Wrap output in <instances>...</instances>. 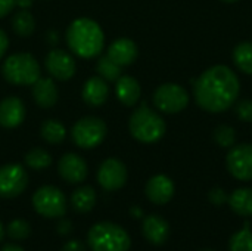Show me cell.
I'll return each mask as SVG.
<instances>
[{
    "label": "cell",
    "instance_id": "cell-25",
    "mask_svg": "<svg viewBox=\"0 0 252 251\" xmlns=\"http://www.w3.org/2000/svg\"><path fill=\"white\" fill-rule=\"evenodd\" d=\"M233 62L242 72L252 75V41L239 43L233 49Z\"/></svg>",
    "mask_w": 252,
    "mask_h": 251
},
{
    "label": "cell",
    "instance_id": "cell-19",
    "mask_svg": "<svg viewBox=\"0 0 252 251\" xmlns=\"http://www.w3.org/2000/svg\"><path fill=\"white\" fill-rule=\"evenodd\" d=\"M115 83V93L120 102L126 107H134L142 95L139 81L131 75H121Z\"/></svg>",
    "mask_w": 252,
    "mask_h": 251
},
{
    "label": "cell",
    "instance_id": "cell-13",
    "mask_svg": "<svg viewBox=\"0 0 252 251\" xmlns=\"http://www.w3.org/2000/svg\"><path fill=\"white\" fill-rule=\"evenodd\" d=\"M145 194L151 203L164 206L174 197V182L165 175L152 176L145 186Z\"/></svg>",
    "mask_w": 252,
    "mask_h": 251
},
{
    "label": "cell",
    "instance_id": "cell-32",
    "mask_svg": "<svg viewBox=\"0 0 252 251\" xmlns=\"http://www.w3.org/2000/svg\"><path fill=\"white\" fill-rule=\"evenodd\" d=\"M208 200L211 204L214 206H223L226 203H229V195L224 189L221 188H213L210 192H208Z\"/></svg>",
    "mask_w": 252,
    "mask_h": 251
},
{
    "label": "cell",
    "instance_id": "cell-27",
    "mask_svg": "<svg viewBox=\"0 0 252 251\" xmlns=\"http://www.w3.org/2000/svg\"><path fill=\"white\" fill-rule=\"evenodd\" d=\"M121 68L118 64H115L108 55L102 56L97 61L96 70L99 72V75L105 80V81H117L121 77Z\"/></svg>",
    "mask_w": 252,
    "mask_h": 251
},
{
    "label": "cell",
    "instance_id": "cell-9",
    "mask_svg": "<svg viewBox=\"0 0 252 251\" xmlns=\"http://www.w3.org/2000/svg\"><path fill=\"white\" fill-rule=\"evenodd\" d=\"M28 185V175L21 164H6L0 167V198H16Z\"/></svg>",
    "mask_w": 252,
    "mask_h": 251
},
{
    "label": "cell",
    "instance_id": "cell-29",
    "mask_svg": "<svg viewBox=\"0 0 252 251\" xmlns=\"http://www.w3.org/2000/svg\"><path fill=\"white\" fill-rule=\"evenodd\" d=\"M214 142L221 148H232L236 143V132L227 124H221L214 130Z\"/></svg>",
    "mask_w": 252,
    "mask_h": 251
},
{
    "label": "cell",
    "instance_id": "cell-41",
    "mask_svg": "<svg viewBox=\"0 0 252 251\" xmlns=\"http://www.w3.org/2000/svg\"><path fill=\"white\" fill-rule=\"evenodd\" d=\"M3 237H4V229H3V225H1V222H0V243H1V240H3Z\"/></svg>",
    "mask_w": 252,
    "mask_h": 251
},
{
    "label": "cell",
    "instance_id": "cell-2",
    "mask_svg": "<svg viewBox=\"0 0 252 251\" xmlns=\"http://www.w3.org/2000/svg\"><path fill=\"white\" fill-rule=\"evenodd\" d=\"M66 43L77 56L90 59L102 52L105 37L97 22L89 18H78L66 30Z\"/></svg>",
    "mask_w": 252,
    "mask_h": 251
},
{
    "label": "cell",
    "instance_id": "cell-15",
    "mask_svg": "<svg viewBox=\"0 0 252 251\" xmlns=\"http://www.w3.org/2000/svg\"><path fill=\"white\" fill-rule=\"evenodd\" d=\"M143 237L154 246H162L167 243L170 237V225L168 222L158 215H151L143 219L142 223Z\"/></svg>",
    "mask_w": 252,
    "mask_h": 251
},
{
    "label": "cell",
    "instance_id": "cell-1",
    "mask_svg": "<svg viewBox=\"0 0 252 251\" xmlns=\"http://www.w3.org/2000/svg\"><path fill=\"white\" fill-rule=\"evenodd\" d=\"M241 83L229 67L214 65L204 71L193 86L196 104L208 112L227 111L238 99Z\"/></svg>",
    "mask_w": 252,
    "mask_h": 251
},
{
    "label": "cell",
    "instance_id": "cell-37",
    "mask_svg": "<svg viewBox=\"0 0 252 251\" xmlns=\"http://www.w3.org/2000/svg\"><path fill=\"white\" fill-rule=\"evenodd\" d=\"M0 251H24V249L16 244H4Z\"/></svg>",
    "mask_w": 252,
    "mask_h": 251
},
{
    "label": "cell",
    "instance_id": "cell-12",
    "mask_svg": "<svg viewBox=\"0 0 252 251\" xmlns=\"http://www.w3.org/2000/svg\"><path fill=\"white\" fill-rule=\"evenodd\" d=\"M44 64L49 74L61 81H66L71 77H74L77 70L74 58L62 49H52L47 53Z\"/></svg>",
    "mask_w": 252,
    "mask_h": 251
},
{
    "label": "cell",
    "instance_id": "cell-22",
    "mask_svg": "<svg viewBox=\"0 0 252 251\" xmlns=\"http://www.w3.org/2000/svg\"><path fill=\"white\" fill-rule=\"evenodd\" d=\"M71 204L77 213H89L96 204V192L92 186H81L74 191Z\"/></svg>",
    "mask_w": 252,
    "mask_h": 251
},
{
    "label": "cell",
    "instance_id": "cell-21",
    "mask_svg": "<svg viewBox=\"0 0 252 251\" xmlns=\"http://www.w3.org/2000/svg\"><path fill=\"white\" fill-rule=\"evenodd\" d=\"M230 209L242 217H252V189L239 188L229 195Z\"/></svg>",
    "mask_w": 252,
    "mask_h": 251
},
{
    "label": "cell",
    "instance_id": "cell-38",
    "mask_svg": "<svg viewBox=\"0 0 252 251\" xmlns=\"http://www.w3.org/2000/svg\"><path fill=\"white\" fill-rule=\"evenodd\" d=\"M16 4L22 9H27L31 6V0H16Z\"/></svg>",
    "mask_w": 252,
    "mask_h": 251
},
{
    "label": "cell",
    "instance_id": "cell-20",
    "mask_svg": "<svg viewBox=\"0 0 252 251\" xmlns=\"http://www.w3.org/2000/svg\"><path fill=\"white\" fill-rule=\"evenodd\" d=\"M32 98L41 108H52L58 102V89L52 78H38L32 84Z\"/></svg>",
    "mask_w": 252,
    "mask_h": 251
},
{
    "label": "cell",
    "instance_id": "cell-17",
    "mask_svg": "<svg viewBox=\"0 0 252 251\" xmlns=\"http://www.w3.org/2000/svg\"><path fill=\"white\" fill-rule=\"evenodd\" d=\"M137 46L130 38H118L108 47V56L120 67L131 65L137 58Z\"/></svg>",
    "mask_w": 252,
    "mask_h": 251
},
{
    "label": "cell",
    "instance_id": "cell-3",
    "mask_svg": "<svg viewBox=\"0 0 252 251\" xmlns=\"http://www.w3.org/2000/svg\"><path fill=\"white\" fill-rule=\"evenodd\" d=\"M87 244L92 251H128L131 247V238L120 225L99 222L90 228Z\"/></svg>",
    "mask_w": 252,
    "mask_h": 251
},
{
    "label": "cell",
    "instance_id": "cell-6",
    "mask_svg": "<svg viewBox=\"0 0 252 251\" xmlns=\"http://www.w3.org/2000/svg\"><path fill=\"white\" fill-rule=\"evenodd\" d=\"M66 198L56 186H41L32 195L34 210L47 219H59L66 213Z\"/></svg>",
    "mask_w": 252,
    "mask_h": 251
},
{
    "label": "cell",
    "instance_id": "cell-28",
    "mask_svg": "<svg viewBox=\"0 0 252 251\" xmlns=\"http://www.w3.org/2000/svg\"><path fill=\"white\" fill-rule=\"evenodd\" d=\"M25 164L32 170H44L52 164V157L47 151L41 148H34L27 152Z\"/></svg>",
    "mask_w": 252,
    "mask_h": 251
},
{
    "label": "cell",
    "instance_id": "cell-42",
    "mask_svg": "<svg viewBox=\"0 0 252 251\" xmlns=\"http://www.w3.org/2000/svg\"><path fill=\"white\" fill-rule=\"evenodd\" d=\"M223 1H227V3H233V1H238V0H223Z\"/></svg>",
    "mask_w": 252,
    "mask_h": 251
},
{
    "label": "cell",
    "instance_id": "cell-33",
    "mask_svg": "<svg viewBox=\"0 0 252 251\" xmlns=\"http://www.w3.org/2000/svg\"><path fill=\"white\" fill-rule=\"evenodd\" d=\"M16 6V0H0V18H4Z\"/></svg>",
    "mask_w": 252,
    "mask_h": 251
},
{
    "label": "cell",
    "instance_id": "cell-39",
    "mask_svg": "<svg viewBox=\"0 0 252 251\" xmlns=\"http://www.w3.org/2000/svg\"><path fill=\"white\" fill-rule=\"evenodd\" d=\"M47 40H49L52 44H55L59 38L56 37V33H53V31H52V33H49V34H47Z\"/></svg>",
    "mask_w": 252,
    "mask_h": 251
},
{
    "label": "cell",
    "instance_id": "cell-43",
    "mask_svg": "<svg viewBox=\"0 0 252 251\" xmlns=\"http://www.w3.org/2000/svg\"><path fill=\"white\" fill-rule=\"evenodd\" d=\"M202 251H214V250H202Z\"/></svg>",
    "mask_w": 252,
    "mask_h": 251
},
{
    "label": "cell",
    "instance_id": "cell-5",
    "mask_svg": "<svg viewBox=\"0 0 252 251\" xmlns=\"http://www.w3.org/2000/svg\"><path fill=\"white\" fill-rule=\"evenodd\" d=\"M6 81L15 86H32L40 78V65L31 53H15L1 67Z\"/></svg>",
    "mask_w": 252,
    "mask_h": 251
},
{
    "label": "cell",
    "instance_id": "cell-23",
    "mask_svg": "<svg viewBox=\"0 0 252 251\" xmlns=\"http://www.w3.org/2000/svg\"><path fill=\"white\" fill-rule=\"evenodd\" d=\"M12 28H13V31L18 36L28 37L35 30V19H34V16L27 9H22V10H19V12H16L13 15V18H12Z\"/></svg>",
    "mask_w": 252,
    "mask_h": 251
},
{
    "label": "cell",
    "instance_id": "cell-16",
    "mask_svg": "<svg viewBox=\"0 0 252 251\" xmlns=\"http://www.w3.org/2000/svg\"><path fill=\"white\" fill-rule=\"evenodd\" d=\"M25 118L24 102L16 96H7L0 102V126L6 129L18 127Z\"/></svg>",
    "mask_w": 252,
    "mask_h": 251
},
{
    "label": "cell",
    "instance_id": "cell-4",
    "mask_svg": "<svg viewBox=\"0 0 252 251\" xmlns=\"http://www.w3.org/2000/svg\"><path fill=\"white\" fill-rule=\"evenodd\" d=\"M128 129L136 141L142 143H155L165 135V121L159 114L143 104L131 114Z\"/></svg>",
    "mask_w": 252,
    "mask_h": 251
},
{
    "label": "cell",
    "instance_id": "cell-24",
    "mask_svg": "<svg viewBox=\"0 0 252 251\" xmlns=\"http://www.w3.org/2000/svg\"><path fill=\"white\" fill-rule=\"evenodd\" d=\"M40 133H41V138L50 145H58V143L63 142L66 138V130H65L63 124H61L56 120H46L41 124Z\"/></svg>",
    "mask_w": 252,
    "mask_h": 251
},
{
    "label": "cell",
    "instance_id": "cell-30",
    "mask_svg": "<svg viewBox=\"0 0 252 251\" xmlns=\"http://www.w3.org/2000/svg\"><path fill=\"white\" fill-rule=\"evenodd\" d=\"M30 234H31V226L24 219H15L7 225V235L12 240L21 241V240L28 238Z\"/></svg>",
    "mask_w": 252,
    "mask_h": 251
},
{
    "label": "cell",
    "instance_id": "cell-7",
    "mask_svg": "<svg viewBox=\"0 0 252 251\" xmlns=\"http://www.w3.org/2000/svg\"><path fill=\"white\" fill-rule=\"evenodd\" d=\"M108 133L105 121L99 117H84L72 127V141L78 148L92 149L100 145Z\"/></svg>",
    "mask_w": 252,
    "mask_h": 251
},
{
    "label": "cell",
    "instance_id": "cell-34",
    "mask_svg": "<svg viewBox=\"0 0 252 251\" xmlns=\"http://www.w3.org/2000/svg\"><path fill=\"white\" fill-rule=\"evenodd\" d=\"M61 251H86V247H84V244H83L81 241H78V240H71V241H68V243L62 247V250Z\"/></svg>",
    "mask_w": 252,
    "mask_h": 251
},
{
    "label": "cell",
    "instance_id": "cell-11",
    "mask_svg": "<svg viewBox=\"0 0 252 251\" xmlns=\"http://www.w3.org/2000/svg\"><path fill=\"white\" fill-rule=\"evenodd\" d=\"M97 182L106 191H118L127 182V167L117 158H108L97 170Z\"/></svg>",
    "mask_w": 252,
    "mask_h": 251
},
{
    "label": "cell",
    "instance_id": "cell-18",
    "mask_svg": "<svg viewBox=\"0 0 252 251\" xmlns=\"http://www.w3.org/2000/svg\"><path fill=\"white\" fill-rule=\"evenodd\" d=\"M81 95L87 105L94 108L102 107L109 96V87L102 77H90L86 81Z\"/></svg>",
    "mask_w": 252,
    "mask_h": 251
},
{
    "label": "cell",
    "instance_id": "cell-36",
    "mask_svg": "<svg viewBox=\"0 0 252 251\" xmlns=\"http://www.w3.org/2000/svg\"><path fill=\"white\" fill-rule=\"evenodd\" d=\"M7 46H9V38L6 36V33L3 30H0V58L6 53Z\"/></svg>",
    "mask_w": 252,
    "mask_h": 251
},
{
    "label": "cell",
    "instance_id": "cell-10",
    "mask_svg": "<svg viewBox=\"0 0 252 251\" xmlns=\"http://www.w3.org/2000/svg\"><path fill=\"white\" fill-rule=\"evenodd\" d=\"M226 166L229 173L242 182L252 180V145L241 143L233 145L226 157Z\"/></svg>",
    "mask_w": 252,
    "mask_h": 251
},
{
    "label": "cell",
    "instance_id": "cell-31",
    "mask_svg": "<svg viewBox=\"0 0 252 251\" xmlns=\"http://www.w3.org/2000/svg\"><path fill=\"white\" fill-rule=\"evenodd\" d=\"M235 112L238 118L244 123H252V101L251 99H242L236 104Z\"/></svg>",
    "mask_w": 252,
    "mask_h": 251
},
{
    "label": "cell",
    "instance_id": "cell-40",
    "mask_svg": "<svg viewBox=\"0 0 252 251\" xmlns=\"http://www.w3.org/2000/svg\"><path fill=\"white\" fill-rule=\"evenodd\" d=\"M131 213H133L134 216H139V217L142 216V212L139 210V207H133V210H131Z\"/></svg>",
    "mask_w": 252,
    "mask_h": 251
},
{
    "label": "cell",
    "instance_id": "cell-35",
    "mask_svg": "<svg viewBox=\"0 0 252 251\" xmlns=\"http://www.w3.org/2000/svg\"><path fill=\"white\" fill-rule=\"evenodd\" d=\"M72 223L69 222V220H66V219H63V220H59L58 222V225H56V231L61 234V235H68L71 231H72Z\"/></svg>",
    "mask_w": 252,
    "mask_h": 251
},
{
    "label": "cell",
    "instance_id": "cell-8",
    "mask_svg": "<svg viewBox=\"0 0 252 251\" xmlns=\"http://www.w3.org/2000/svg\"><path fill=\"white\" fill-rule=\"evenodd\" d=\"M154 105L165 114H177L189 105L186 89L176 83L161 84L154 93Z\"/></svg>",
    "mask_w": 252,
    "mask_h": 251
},
{
    "label": "cell",
    "instance_id": "cell-14",
    "mask_svg": "<svg viewBox=\"0 0 252 251\" xmlns=\"http://www.w3.org/2000/svg\"><path fill=\"white\" fill-rule=\"evenodd\" d=\"M58 172L61 178L68 183H81L87 178V164L77 154H65L58 163Z\"/></svg>",
    "mask_w": 252,
    "mask_h": 251
},
{
    "label": "cell",
    "instance_id": "cell-26",
    "mask_svg": "<svg viewBox=\"0 0 252 251\" xmlns=\"http://www.w3.org/2000/svg\"><path fill=\"white\" fill-rule=\"evenodd\" d=\"M229 251H252V231L250 229V222H245V226L230 237Z\"/></svg>",
    "mask_w": 252,
    "mask_h": 251
}]
</instances>
